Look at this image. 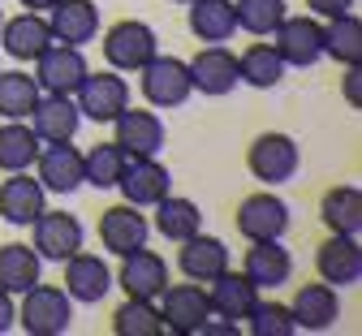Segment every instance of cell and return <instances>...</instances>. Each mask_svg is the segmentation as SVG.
<instances>
[{
	"label": "cell",
	"mask_w": 362,
	"mask_h": 336,
	"mask_svg": "<svg viewBox=\"0 0 362 336\" xmlns=\"http://www.w3.org/2000/svg\"><path fill=\"white\" fill-rule=\"evenodd\" d=\"M39 272H43V259L35 255V246H26V242H5L0 246V289L5 294L22 298L39 280Z\"/></svg>",
	"instance_id": "obj_29"
},
{
	"label": "cell",
	"mask_w": 362,
	"mask_h": 336,
	"mask_svg": "<svg viewBox=\"0 0 362 336\" xmlns=\"http://www.w3.org/2000/svg\"><path fill=\"white\" fill-rule=\"evenodd\" d=\"M160 52V39L147 22L139 18H121L104 30V61L117 69V74H139L151 57Z\"/></svg>",
	"instance_id": "obj_2"
},
{
	"label": "cell",
	"mask_w": 362,
	"mask_h": 336,
	"mask_svg": "<svg viewBox=\"0 0 362 336\" xmlns=\"http://www.w3.org/2000/svg\"><path fill=\"white\" fill-rule=\"evenodd\" d=\"M147 237H151V220L134 203H117L100 216V246L108 255H129V250L147 246Z\"/></svg>",
	"instance_id": "obj_14"
},
{
	"label": "cell",
	"mask_w": 362,
	"mask_h": 336,
	"mask_svg": "<svg viewBox=\"0 0 362 336\" xmlns=\"http://www.w3.org/2000/svg\"><path fill=\"white\" fill-rule=\"evenodd\" d=\"M289 13L285 0H238L233 5V18H238V30H250L255 39L272 35L281 26V18Z\"/></svg>",
	"instance_id": "obj_37"
},
{
	"label": "cell",
	"mask_w": 362,
	"mask_h": 336,
	"mask_svg": "<svg viewBox=\"0 0 362 336\" xmlns=\"http://www.w3.org/2000/svg\"><path fill=\"white\" fill-rule=\"evenodd\" d=\"M57 0H22V9H35V13H48Z\"/></svg>",
	"instance_id": "obj_42"
},
{
	"label": "cell",
	"mask_w": 362,
	"mask_h": 336,
	"mask_svg": "<svg viewBox=\"0 0 362 336\" xmlns=\"http://www.w3.org/2000/svg\"><path fill=\"white\" fill-rule=\"evenodd\" d=\"M341 91H345V100H349V108H362V61H358V65H345Z\"/></svg>",
	"instance_id": "obj_40"
},
{
	"label": "cell",
	"mask_w": 362,
	"mask_h": 336,
	"mask_svg": "<svg viewBox=\"0 0 362 336\" xmlns=\"http://www.w3.org/2000/svg\"><path fill=\"white\" fill-rule=\"evenodd\" d=\"M289 311H293L298 332H328V328H337V319H341V294L332 289L328 280L298 284Z\"/></svg>",
	"instance_id": "obj_19"
},
{
	"label": "cell",
	"mask_w": 362,
	"mask_h": 336,
	"mask_svg": "<svg viewBox=\"0 0 362 336\" xmlns=\"http://www.w3.org/2000/svg\"><path fill=\"white\" fill-rule=\"evenodd\" d=\"M0 22H5V13H0Z\"/></svg>",
	"instance_id": "obj_44"
},
{
	"label": "cell",
	"mask_w": 362,
	"mask_h": 336,
	"mask_svg": "<svg viewBox=\"0 0 362 336\" xmlns=\"http://www.w3.org/2000/svg\"><path fill=\"white\" fill-rule=\"evenodd\" d=\"M186 26H190V35L203 39V43H224V39H233V30H238L233 0H190Z\"/></svg>",
	"instance_id": "obj_28"
},
{
	"label": "cell",
	"mask_w": 362,
	"mask_h": 336,
	"mask_svg": "<svg viewBox=\"0 0 362 336\" xmlns=\"http://www.w3.org/2000/svg\"><path fill=\"white\" fill-rule=\"evenodd\" d=\"M43 18H48V26H52V39L74 43V47L90 43V39H95V30H100L95 0H57Z\"/></svg>",
	"instance_id": "obj_25"
},
{
	"label": "cell",
	"mask_w": 362,
	"mask_h": 336,
	"mask_svg": "<svg viewBox=\"0 0 362 336\" xmlns=\"http://www.w3.org/2000/svg\"><path fill=\"white\" fill-rule=\"evenodd\" d=\"M61 289L74 298V302H86V306H95L108 298L112 289V267L100 259V255H90V250H78L65 259V284Z\"/></svg>",
	"instance_id": "obj_18"
},
{
	"label": "cell",
	"mask_w": 362,
	"mask_h": 336,
	"mask_svg": "<svg viewBox=\"0 0 362 336\" xmlns=\"http://www.w3.org/2000/svg\"><path fill=\"white\" fill-rule=\"evenodd\" d=\"M281 78H285V61L276 57V47H272V43H250V47L238 52V82L272 91Z\"/></svg>",
	"instance_id": "obj_32"
},
{
	"label": "cell",
	"mask_w": 362,
	"mask_h": 336,
	"mask_svg": "<svg viewBox=\"0 0 362 336\" xmlns=\"http://www.w3.org/2000/svg\"><path fill=\"white\" fill-rule=\"evenodd\" d=\"M39 134L26 121H5L0 125V173H22L39 156Z\"/></svg>",
	"instance_id": "obj_33"
},
{
	"label": "cell",
	"mask_w": 362,
	"mask_h": 336,
	"mask_svg": "<svg viewBox=\"0 0 362 336\" xmlns=\"http://www.w3.org/2000/svg\"><path fill=\"white\" fill-rule=\"evenodd\" d=\"M139 86H143V95H147L151 108H181L194 95L190 65L181 61V57H160V52L139 69Z\"/></svg>",
	"instance_id": "obj_4"
},
{
	"label": "cell",
	"mask_w": 362,
	"mask_h": 336,
	"mask_svg": "<svg viewBox=\"0 0 362 336\" xmlns=\"http://www.w3.org/2000/svg\"><path fill=\"white\" fill-rule=\"evenodd\" d=\"M125 151L117 142H95L90 151H82V185H95V190H112L121 168H125Z\"/></svg>",
	"instance_id": "obj_35"
},
{
	"label": "cell",
	"mask_w": 362,
	"mask_h": 336,
	"mask_svg": "<svg viewBox=\"0 0 362 336\" xmlns=\"http://www.w3.org/2000/svg\"><path fill=\"white\" fill-rule=\"evenodd\" d=\"M39 82L35 74L26 69H9V74H0V117L5 121H26L39 104Z\"/></svg>",
	"instance_id": "obj_34"
},
{
	"label": "cell",
	"mask_w": 362,
	"mask_h": 336,
	"mask_svg": "<svg viewBox=\"0 0 362 336\" xmlns=\"http://www.w3.org/2000/svg\"><path fill=\"white\" fill-rule=\"evenodd\" d=\"M86 74H90V69H86L82 47L61 43V39H52V43L35 57V82H39V91H48V95H74Z\"/></svg>",
	"instance_id": "obj_6"
},
{
	"label": "cell",
	"mask_w": 362,
	"mask_h": 336,
	"mask_svg": "<svg viewBox=\"0 0 362 336\" xmlns=\"http://www.w3.org/2000/svg\"><path fill=\"white\" fill-rule=\"evenodd\" d=\"M207 302H211V315L220 319H246L259 302V289L242 276V272H220L216 280H207Z\"/></svg>",
	"instance_id": "obj_26"
},
{
	"label": "cell",
	"mask_w": 362,
	"mask_h": 336,
	"mask_svg": "<svg viewBox=\"0 0 362 336\" xmlns=\"http://www.w3.org/2000/svg\"><path fill=\"white\" fill-rule=\"evenodd\" d=\"M0 43H5V52L13 61H35L43 47L52 43V26H48V18H43V13L22 9L18 18L0 22Z\"/></svg>",
	"instance_id": "obj_24"
},
{
	"label": "cell",
	"mask_w": 362,
	"mask_h": 336,
	"mask_svg": "<svg viewBox=\"0 0 362 336\" xmlns=\"http://www.w3.org/2000/svg\"><path fill=\"white\" fill-rule=\"evenodd\" d=\"M272 47H276V57L285 61V69H310L315 61H324V22L320 18H281V26L272 30Z\"/></svg>",
	"instance_id": "obj_5"
},
{
	"label": "cell",
	"mask_w": 362,
	"mask_h": 336,
	"mask_svg": "<svg viewBox=\"0 0 362 336\" xmlns=\"http://www.w3.org/2000/svg\"><path fill=\"white\" fill-rule=\"evenodd\" d=\"M250 323V336H293L298 323H293V311L285 302H255V311L246 315Z\"/></svg>",
	"instance_id": "obj_38"
},
{
	"label": "cell",
	"mask_w": 362,
	"mask_h": 336,
	"mask_svg": "<svg viewBox=\"0 0 362 336\" xmlns=\"http://www.w3.org/2000/svg\"><path fill=\"white\" fill-rule=\"evenodd\" d=\"M43 212H48V190L39 185V177H30V168L9 173L0 181V220L13 228H30Z\"/></svg>",
	"instance_id": "obj_10"
},
{
	"label": "cell",
	"mask_w": 362,
	"mask_h": 336,
	"mask_svg": "<svg viewBox=\"0 0 362 336\" xmlns=\"http://www.w3.org/2000/svg\"><path fill=\"white\" fill-rule=\"evenodd\" d=\"M186 65H190V86H194L199 95L220 100V95H229V91L238 86V57H233L224 43L199 47L194 61H186Z\"/></svg>",
	"instance_id": "obj_15"
},
{
	"label": "cell",
	"mask_w": 362,
	"mask_h": 336,
	"mask_svg": "<svg viewBox=\"0 0 362 336\" xmlns=\"http://www.w3.org/2000/svg\"><path fill=\"white\" fill-rule=\"evenodd\" d=\"M354 5H358V0H306L310 18H320V22H328V18H341V13H349Z\"/></svg>",
	"instance_id": "obj_39"
},
{
	"label": "cell",
	"mask_w": 362,
	"mask_h": 336,
	"mask_svg": "<svg viewBox=\"0 0 362 336\" xmlns=\"http://www.w3.org/2000/svg\"><path fill=\"white\" fill-rule=\"evenodd\" d=\"M324 57H332L337 65H358L362 61V18L354 9L324 22Z\"/></svg>",
	"instance_id": "obj_31"
},
{
	"label": "cell",
	"mask_w": 362,
	"mask_h": 336,
	"mask_svg": "<svg viewBox=\"0 0 362 336\" xmlns=\"http://www.w3.org/2000/svg\"><path fill=\"white\" fill-rule=\"evenodd\" d=\"M151 212H156L151 228L164 237V242H186V237H194V233L203 228V212H199V203L173 195V190H168V195H164Z\"/></svg>",
	"instance_id": "obj_27"
},
{
	"label": "cell",
	"mask_w": 362,
	"mask_h": 336,
	"mask_svg": "<svg viewBox=\"0 0 362 336\" xmlns=\"http://www.w3.org/2000/svg\"><path fill=\"white\" fill-rule=\"evenodd\" d=\"M69 319H74V298L61 289V284L35 280L22 294V306H18L13 323L26 336H61V332H69Z\"/></svg>",
	"instance_id": "obj_1"
},
{
	"label": "cell",
	"mask_w": 362,
	"mask_h": 336,
	"mask_svg": "<svg viewBox=\"0 0 362 336\" xmlns=\"http://www.w3.org/2000/svg\"><path fill=\"white\" fill-rule=\"evenodd\" d=\"M315 267H320V280H328L332 289H345V284L362 280V246L354 233H328V242L315 255Z\"/></svg>",
	"instance_id": "obj_20"
},
{
	"label": "cell",
	"mask_w": 362,
	"mask_h": 336,
	"mask_svg": "<svg viewBox=\"0 0 362 336\" xmlns=\"http://www.w3.org/2000/svg\"><path fill=\"white\" fill-rule=\"evenodd\" d=\"M13 319H18V306H13V294H5V289H0V336H5V332L13 328Z\"/></svg>",
	"instance_id": "obj_41"
},
{
	"label": "cell",
	"mask_w": 362,
	"mask_h": 336,
	"mask_svg": "<svg viewBox=\"0 0 362 336\" xmlns=\"http://www.w3.org/2000/svg\"><path fill=\"white\" fill-rule=\"evenodd\" d=\"M285 228H289V203L272 190L246 195L238 203V233L246 242H272V237H285Z\"/></svg>",
	"instance_id": "obj_11"
},
{
	"label": "cell",
	"mask_w": 362,
	"mask_h": 336,
	"mask_svg": "<svg viewBox=\"0 0 362 336\" xmlns=\"http://www.w3.org/2000/svg\"><path fill=\"white\" fill-rule=\"evenodd\" d=\"M117 190L134 207H156L173 190V177H168V168L156 156H134V160H125V168L117 177Z\"/></svg>",
	"instance_id": "obj_13"
},
{
	"label": "cell",
	"mask_w": 362,
	"mask_h": 336,
	"mask_svg": "<svg viewBox=\"0 0 362 336\" xmlns=\"http://www.w3.org/2000/svg\"><path fill=\"white\" fill-rule=\"evenodd\" d=\"M74 104H78L82 121H112V117L129 104V82H125L117 69L86 74L82 86L74 91Z\"/></svg>",
	"instance_id": "obj_9"
},
{
	"label": "cell",
	"mask_w": 362,
	"mask_h": 336,
	"mask_svg": "<svg viewBox=\"0 0 362 336\" xmlns=\"http://www.w3.org/2000/svg\"><path fill=\"white\" fill-rule=\"evenodd\" d=\"M30 168L48 195H74L82 185V151L74 142H43Z\"/></svg>",
	"instance_id": "obj_12"
},
{
	"label": "cell",
	"mask_w": 362,
	"mask_h": 336,
	"mask_svg": "<svg viewBox=\"0 0 362 336\" xmlns=\"http://www.w3.org/2000/svg\"><path fill=\"white\" fill-rule=\"evenodd\" d=\"M177 5H190V0H177Z\"/></svg>",
	"instance_id": "obj_43"
},
{
	"label": "cell",
	"mask_w": 362,
	"mask_h": 336,
	"mask_svg": "<svg viewBox=\"0 0 362 336\" xmlns=\"http://www.w3.org/2000/svg\"><path fill=\"white\" fill-rule=\"evenodd\" d=\"M177 246H181L177 267H181V276L194 280V284H207L220 272H229V246H224L220 237H207L203 228L194 237H186V242H177Z\"/></svg>",
	"instance_id": "obj_21"
},
{
	"label": "cell",
	"mask_w": 362,
	"mask_h": 336,
	"mask_svg": "<svg viewBox=\"0 0 362 336\" xmlns=\"http://www.w3.org/2000/svg\"><path fill=\"white\" fill-rule=\"evenodd\" d=\"M112 332H117V336H160V332H164L160 306L147 302V298H125V302L112 311Z\"/></svg>",
	"instance_id": "obj_36"
},
{
	"label": "cell",
	"mask_w": 362,
	"mask_h": 336,
	"mask_svg": "<svg viewBox=\"0 0 362 336\" xmlns=\"http://www.w3.org/2000/svg\"><path fill=\"white\" fill-rule=\"evenodd\" d=\"M320 220L328 233H362V190L358 185H332L320 199Z\"/></svg>",
	"instance_id": "obj_30"
},
{
	"label": "cell",
	"mask_w": 362,
	"mask_h": 336,
	"mask_svg": "<svg viewBox=\"0 0 362 336\" xmlns=\"http://www.w3.org/2000/svg\"><path fill=\"white\" fill-rule=\"evenodd\" d=\"M246 168L255 181L263 185H281V181H293L298 168H302V151H298V142L281 129H267L259 134L250 147H246Z\"/></svg>",
	"instance_id": "obj_3"
},
{
	"label": "cell",
	"mask_w": 362,
	"mask_h": 336,
	"mask_svg": "<svg viewBox=\"0 0 362 336\" xmlns=\"http://www.w3.org/2000/svg\"><path fill=\"white\" fill-rule=\"evenodd\" d=\"M160 302V319L173 336H199L203 319L211 315V302H207V289L203 284H164V294L156 298Z\"/></svg>",
	"instance_id": "obj_8"
},
{
	"label": "cell",
	"mask_w": 362,
	"mask_h": 336,
	"mask_svg": "<svg viewBox=\"0 0 362 336\" xmlns=\"http://www.w3.org/2000/svg\"><path fill=\"white\" fill-rule=\"evenodd\" d=\"M30 246L39 259H52V263H65L69 255H78L86 246V228L74 212H43L35 224H30Z\"/></svg>",
	"instance_id": "obj_7"
},
{
	"label": "cell",
	"mask_w": 362,
	"mask_h": 336,
	"mask_svg": "<svg viewBox=\"0 0 362 336\" xmlns=\"http://www.w3.org/2000/svg\"><path fill=\"white\" fill-rule=\"evenodd\" d=\"M242 276L255 284V289H281V284H289L293 259L281 246V237H272V242H250V250L242 259Z\"/></svg>",
	"instance_id": "obj_23"
},
{
	"label": "cell",
	"mask_w": 362,
	"mask_h": 336,
	"mask_svg": "<svg viewBox=\"0 0 362 336\" xmlns=\"http://www.w3.org/2000/svg\"><path fill=\"white\" fill-rule=\"evenodd\" d=\"M112 129H117V147L134 160V156H160V147H164V121L156 117V112H147V108H121L117 117H112Z\"/></svg>",
	"instance_id": "obj_16"
},
{
	"label": "cell",
	"mask_w": 362,
	"mask_h": 336,
	"mask_svg": "<svg viewBox=\"0 0 362 336\" xmlns=\"http://www.w3.org/2000/svg\"><path fill=\"white\" fill-rule=\"evenodd\" d=\"M117 284L125 289V298H147V302H156V298L164 294V284H168V263H164L156 250L139 246V250L121 255Z\"/></svg>",
	"instance_id": "obj_17"
},
{
	"label": "cell",
	"mask_w": 362,
	"mask_h": 336,
	"mask_svg": "<svg viewBox=\"0 0 362 336\" xmlns=\"http://www.w3.org/2000/svg\"><path fill=\"white\" fill-rule=\"evenodd\" d=\"M82 125V112L74 104V95H39V104L30 112V129L39 134V142H74Z\"/></svg>",
	"instance_id": "obj_22"
}]
</instances>
